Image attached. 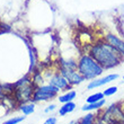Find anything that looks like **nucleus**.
Instances as JSON below:
<instances>
[{
	"mask_svg": "<svg viewBox=\"0 0 124 124\" xmlns=\"http://www.w3.org/2000/svg\"><path fill=\"white\" fill-rule=\"evenodd\" d=\"M87 53L93 59L96 60V62L104 70H108V69H113L115 67H117L124 60L123 56L114 47H112L104 39H98L94 44H92Z\"/></svg>",
	"mask_w": 124,
	"mask_h": 124,
	"instance_id": "f257e3e1",
	"label": "nucleus"
},
{
	"mask_svg": "<svg viewBox=\"0 0 124 124\" xmlns=\"http://www.w3.org/2000/svg\"><path fill=\"white\" fill-rule=\"evenodd\" d=\"M77 71L85 78V80H94L103 75L104 69L93 59L88 53H84L77 61Z\"/></svg>",
	"mask_w": 124,
	"mask_h": 124,
	"instance_id": "f03ea898",
	"label": "nucleus"
},
{
	"mask_svg": "<svg viewBox=\"0 0 124 124\" xmlns=\"http://www.w3.org/2000/svg\"><path fill=\"white\" fill-rule=\"evenodd\" d=\"M59 72L71 86H78L85 81V78L77 71V61L75 60H61Z\"/></svg>",
	"mask_w": 124,
	"mask_h": 124,
	"instance_id": "7ed1b4c3",
	"label": "nucleus"
},
{
	"mask_svg": "<svg viewBox=\"0 0 124 124\" xmlns=\"http://www.w3.org/2000/svg\"><path fill=\"white\" fill-rule=\"evenodd\" d=\"M60 90L55 87H53L50 84H43L41 86L35 87L34 94H33L32 101L39 103V101H49L58 97Z\"/></svg>",
	"mask_w": 124,
	"mask_h": 124,
	"instance_id": "20e7f679",
	"label": "nucleus"
},
{
	"mask_svg": "<svg viewBox=\"0 0 124 124\" xmlns=\"http://www.w3.org/2000/svg\"><path fill=\"white\" fill-rule=\"evenodd\" d=\"M34 90H35V86L33 84L22 86V87H17L15 89V92L13 93L14 99L18 105L27 103V101H32Z\"/></svg>",
	"mask_w": 124,
	"mask_h": 124,
	"instance_id": "39448f33",
	"label": "nucleus"
},
{
	"mask_svg": "<svg viewBox=\"0 0 124 124\" xmlns=\"http://www.w3.org/2000/svg\"><path fill=\"white\" fill-rule=\"evenodd\" d=\"M104 116H106V117H104V120L106 118V121L112 124L124 123V111L118 104L111 105V106L105 111Z\"/></svg>",
	"mask_w": 124,
	"mask_h": 124,
	"instance_id": "423d86ee",
	"label": "nucleus"
},
{
	"mask_svg": "<svg viewBox=\"0 0 124 124\" xmlns=\"http://www.w3.org/2000/svg\"><path fill=\"white\" fill-rule=\"evenodd\" d=\"M47 84L58 88L60 92L61 90L62 92H69V90H72V87H73V86H71L69 84L68 80L60 72H55V73L51 75V77L47 78Z\"/></svg>",
	"mask_w": 124,
	"mask_h": 124,
	"instance_id": "0eeeda50",
	"label": "nucleus"
},
{
	"mask_svg": "<svg viewBox=\"0 0 124 124\" xmlns=\"http://www.w3.org/2000/svg\"><path fill=\"white\" fill-rule=\"evenodd\" d=\"M116 79H118L117 73H111V75H107V76H105V77H101V78L98 77V78L89 81V84L87 85V89L88 90H93V89L99 88V87H103L105 85L111 84L112 81H114Z\"/></svg>",
	"mask_w": 124,
	"mask_h": 124,
	"instance_id": "6e6552de",
	"label": "nucleus"
},
{
	"mask_svg": "<svg viewBox=\"0 0 124 124\" xmlns=\"http://www.w3.org/2000/svg\"><path fill=\"white\" fill-rule=\"evenodd\" d=\"M104 39L124 58V39H122L120 36H117L116 34H113V33L105 34Z\"/></svg>",
	"mask_w": 124,
	"mask_h": 124,
	"instance_id": "1a4fd4ad",
	"label": "nucleus"
},
{
	"mask_svg": "<svg viewBox=\"0 0 124 124\" xmlns=\"http://www.w3.org/2000/svg\"><path fill=\"white\" fill-rule=\"evenodd\" d=\"M77 107V105H76L75 101H69V103H64V104H62L59 108V115L60 116H65L67 114L69 113H71L73 112Z\"/></svg>",
	"mask_w": 124,
	"mask_h": 124,
	"instance_id": "9d476101",
	"label": "nucleus"
},
{
	"mask_svg": "<svg viewBox=\"0 0 124 124\" xmlns=\"http://www.w3.org/2000/svg\"><path fill=\"white\" fill-rule=\"evenodd\" d=\"M18 107H19V111L24 115L27 116V115H31L34 113V111H35V103L34 101H27V103L18 105Z\"/></svg>",
	"mask_w": 124,
	"mask_h": 124,
	"instance_id": "9b49d317",
	"label": "nucleus"
},
{
	"mask_svg": "<svg viewBox=\"0 0 124 124\" xmlns=\"http://www.w3.org/2000/svg\"><path fill=\"white\" fill-rule=\"evenodd\" d=\"M105 105V98L101 99L99 101H96V103H87L86 105H84L81 107V111L84 112H90V111H96V109H99Z\"/></svg>",
	"mask_w": 124,
	"mask_h": 124,
	"instance_id": "f8f14e48",
	"label": "nucleus"
},
{
	"mask_svg": "<svg viewBox=\"0 0 124 124\" xmlns=\"http://www.w3.org/2000/svg\"><path fill=\"white\" fill-rule=\"evenodd\" d=\"M76 96H77V93H76V90L72 89V90H69V92H65L64 94L60 95L58 99L61 104H64V103H69V101H73Z\"/></svg>",
	"mask_w": 124,
	"mask_h": 124,
	"instance_id": "ddd939ff",
	"label": "nucleus"
},
{
	"mask_svg": "<svg viewBox=\"0 0 124 124\" xmlns=\"http://www.w3.org/2000/svg\"><path fill=\"white\" fill-rule=\"evenodd\" d=\"M43 82H44V78H43V76L41 72L36 71L33 73V77H32V84L35 87H37V86H41L43 85Z\"/></svg>",
	"mask_w": 124,
	"mask_h": 124,
	"instance_id": "4468645a",
	"label": "nucleus"
},
{
	"mask_svg": "<svg viewBox=\"0 0 124 124\" xmlns=\"http://www.w3.org/2000/svg\"><path fill=\"white\" fill-rule=\"evenodd\" d=\"M95 120H96V115L93 113H88L84 117L80 118L78 124H95Z\"/></svg>",
	"mask_w": 124,
	"mask_h": 124,
	"instance_id": "2eb2a0df",
	"label": "nucleus"
},
{
	"mask_svg": "<svg viewBox=\"0 0 124 124\" xmlns=\"http://www.w3.org/2000/svg\"><path fill=\"white\" fill-rule=\"evenodd\" d=\"M28 47V52H30V72H33L32 70H34L36 67V63H37V59H36V54L34 53L32 49H31V46L27 45Z\"/></svg>",
	"mask_w": 124,
	"mask_h": 124,
	"instance_id": "dca6fc26",
	"label": "nucleus"
},
{
	"mask_svg": "<svg viewBox=\"0 0 124 124\" xmlns=\"http://www.w3.org/2000/svg\"><path fill=\"white\" fill-rule=\"evenodd\" d=\"M15 84V87H22V86H26V85H30L32 84V78L30 77V75H26L24 76L23 78H20L19 80H17L16 82H14Z\"/></svg>",
	"mask_w": 124,
	"mask_h": 124,
	"instance_id": "f3484780",
	"label": "nucleus"
},
{
	"mask_svg": "<svg viewBox=\"0 0 124 124\" xmlns=\"http://www.w3.org/2000/svg\"><path fill=\"white\" fill-rule=\"evenodd\" d=\"M105 98V96H104V94L103 93H95V94H93V95H90V96H88L87 97V103H96V101H101V99H104Z\"/></svg>",
	"mask_w": 124,
	"mask_h": 124,
	"instance_id": "a211bd4d",
	"label": "nucleus"
},
{
	"mask_svg": "<svg viewBox=\"0 0 124 124\" xmlns=\"http://www.w3.org/2000/svg\"><path fill=\"white\" fill-rule=\"evenodd\" d=\"M25 118H26V115H24V116H15V117H11L9 120H7V121H5L2 124H19Z\"/></svg>",
	"mask_w": 124,
	"mask_h": 124,
	"instance_id": "6ab92c4d",
	"label": "nucleus"
},
{
	"mask_svg": "<svg viewBox=\"0 0 124 124\" xmlns=\"http://www.w3.org/2000/svg\"><path fill=\"white\" fill-rule=\"evenodd\" d=\"M117 90H118V88L116 86H111V87H107L106 89H104L103 94H104L105 97H109V96H113L114 94H116Z\"/></svg>",
	"mask_w": 124,
	"mask_h": 124,
	"instance_id": "aec40b11",
	"label": "nucleus"
},
{
	"mask_svg": "<svg viewBox=\"0 0 124 124\" xmlns=\"http://www.w3.org/2000/svg\"><path fill=\"white\" fill-rule=\"evenodd\" d=\"M56 122H58V118L55 116H49L43 124H56Z\"/></svg>",
	"mask_w": 124,
	"mask_h": 124,
	"instance_id": "412c9836",
	"label": "nucleus"
},
{
	"mask_svg": "<svg viewBox=\"0 0 124 124\" xmlns=\"http://www.w3.org/2000/svg\"><path fill=\"white\" fill-rule=\"evenodd\" d=\"M55 108H56V105L55 104H51V105H49V106H46V107H45L44 113H50V112H53Z\"/></svg>",
	"mask_w": 124,
	"mask_h": 124,
	"instance_id": "4be33fe9",
	"label": "nucleus"
},
{
	"mask_svg": "<svg viewBox=\"0 0 124 124\" xmlns=\"http://www.w3.org/2000/svg\"><path fill=\"white\" fill-rule=\"evenodd\" d=\"M3 97H5V92H3L2 86H1V84H0V101H1Z\"/></svg>",
	"mask_w": 124,
	"mask_h": 124,
	"instance_id": "5701e85b",
	"label": "nucleus"
},
{
	"mask_svg": "<svg viewBox=\"0 0 124 124\" xmlns=\"http://www.w3.org/2000/svg\"><path fill=\"white\" fill-rule=\"evenodd\" d=\"M95 124H105V123H103V122H99V123H96V122H95Z\"/></svg>",
	"mask_w": 124,
	"mask_h": 124,
	"instance_id": "b1692460",
	"label": "nucleus"
},
{
	"mask_svg": "<svg viewBox=\"0 0 124 124\" xmlns=\"http://www.w3.org/2000/svg\"><path fill=\"white\" fill-rule=\"evenodd\" d=\"M122 108H123V111H124V101H123V105H122Z\"/></svg>",
	"mask_w": 124,
	"mask_h": 124,
	"instance_id": "393cba45",
	"label": "nucleus"
},
{
	"mask_svg": "<svg viewBox=\"0 0 124 124\" xmlns=\"http://www.w3.org/2000/svg\"><path fill=\"white\" fill-rule=\"evenodd\" d=\"M123 79H124V76H123Z\"/></svg>",
	"mask_w": 124,
	"mask_h": 124,
	"instance_id": "a878e982",
	"label": "nucleus"
}]
</instances>
